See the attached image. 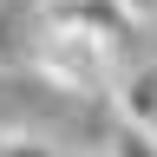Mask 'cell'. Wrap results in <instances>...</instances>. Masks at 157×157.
I'll use <instances>...</instances> for the list:
<instances>
[{
    "label": "cell",
    "instance_id": "1",
    "mask_svg": "<svg viewBox=\"0 0 157 157\" xmlns=\"http://www.w3.org/2000/svg\"><path fill=\"white\" fill-rule=\"evenodd\" d=\"M33 72L66 98H98L118 85V39H105L98 26H85L72 13H52L33 33Z\"/></svg>",
    "mask_w": 157,
    "mask_h": 157
},
{
    "label": "cell",
    "instance_id": "2",
    "mask_svg": "<svg viewBox=\"0 0 157 157\" xmlns=\"http://www.w3.org/2000/svg\"><path fill=\"white\" fill-rule=\"evenodd\" d=\"M111 111H118V124H137V131L157 137V59L118 72V85H111Z\"/></svg>",
    "mask_w": 157,
    "mask_h": 157
},
{
    "label": "cell",
    "instance_id": "3",
    "mask_svg": "<svg viewBox=\"0 0 157 157\" xmlns=\"http://www.w3.org/2000/svg\"><path fill=\"white\" fill-rule=\"evenodd\" d=\"M105 157H157V137H151V131H137V124H118V118H111V131H105Z\"/></svg>",
    "mask_w": 157,
    "mask_h": 157
},
{
    "label": "cell",
    "instance_id": "4",
    "mask_svg": "<svg viewBox=\"0 0 157 157\" xmlns=\"http://www.w3.org/2000/svg\"><path fill=\"white\" fill-rule=\"evenodd\" d=\"M0 157H66V151L52 137H39V131H7L0 137Z\"/></svg>",
    "mask_w": 157,
    "mask_h": 157
},
{
    "label": "cell",
    "instance_id": "5",
    "mask_svg": "<svg viewBox=\"0 0 157 157\" xmlns=\"http://www.w3.org/2000/svg\"><path fill=\"white\" fill-rule=\"evenodd\" d=\"M118 13H124L131 26H151V20H157V0H118Z\"/></svg>",
    "mask_w": 157,
    "mask_h": 157
},
{
    "label": "cell",
    "instance_id": "6",
    "mask_svg": "<svg viewBox=\"0 0 157 157\" xmlns=\"http://www.w3.org/2000/svg\"><path fill=\"white\" fill-rule=\"evenodd\" d=\"M7 59H13V46H7V20H0V66H7Z\"/></svg>",
    "mask_w": 157,
    "mask_h": 157
}]
</instances>
